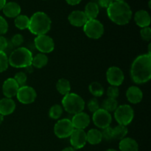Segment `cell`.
<instances>
[{
  "label": "cell",
  "mask_w": 151,
  "mask_h": 151,
  "mask_svg": "<svg viewBox=\"0 0 151 151\" xmlns=\"http://www.w3.org/2000/svg\"><path fill=\"white\" fill-rule=\"evenodd\" d=\"M131 77L137 84L147 83L151 78V55L143 54L135 58L131 67Z\"/></svg>",
  "instance_id": "1"
},
{
  "label": "cell",
  "mask_w": 151,
  "mask_h": 151,
  "mask_svg": "<svg viewBox=\"0 0 151 151\" xmlns=\"http://www.w3.org/2000/svg\"><path fill=\"white\" fill-rule=\"evenodd\" d=\"M107 14L110 20L118 25H125L132 18V11L129 4L122 1H114L107 8Z\"/></svg>",
  "instance_id": "2"
},
{
  "label": "cell",
  "mask_w": 151,
  "mask_h": 151,
  "mask_svg": "<svg viewBox=\"0 0 151 151\" xmlns=\"http://www.w3.org/2000/svg\"><path fill=\"white\" fill-rule=\"evenodd\" d=\"M52 21L47 14L44 12L38 11L34 13L29 18L28 29L33 35H46L51 29Z\"/></svg>",
  "instance_id": "3"
},
{
  "label": "cell",
  "mask_w": 151,
  "mask_h": 151,
  "mask_svg": "<svg viewBox=\"0 0 151 151\" xmlns=\"http://www.w3.org/2000/svg\"><path fill=\"white\" fill-rule=\"evenodd\" d=\"M32 52L26 47H18L8 57L9 65L14 68H27L32 66Z\"/></svg>",
  "instance_id": "4"
},
{
  "label": "cell",
  "mask_w": 151,
  "mask_h": 151,
  "mask_svg": "<svg viewBox=\"0 0 151 151\" xmlns=\"http://www.w3.org/2000/svg\"><path fill=\"white\" fill-rule=\"evenodd\" d=\"M62 107L66 112L72 114H76L83 111L86 103L83 99L75 93H69L62 100Z\"/></svg>",
  "instance_id": "5"
},
{
  "label": "cell",
  "mask_w": 151,
  "mask_h": 151,
  "mask_svg": "<svg viewBox=\"0 0 151 151\" xmlns=\"http://www.w3.org/2000/svg\"><path fill=\"white\" fill-rule=\"evenodd\" d=\"M134 117V109L127 104L118 106L114 111V118L119 125L127 126L133 121Z\"/></svg>",
  "instance_id": "6"
},
{
  "label": "cell",
  "mask_w": 151,
  "mask_h": 151,
  "mask_svg": "<svg viewBox=\"0 0 151 151\" xmlns=\"http://www.w3.org/2000/svg\"><path fill=\"white\" fill-rule=\"evenodd\" d=\"M86 35L91 39H99L104 34V26L97 19H89L83 26Z\"/></svg>",
  "instance_id": "7"
},
{
  "label": "cell",
  "mask_w": 151,
  "mask_h": 151,
  "mask_svg": "<svg viewBox=\"0 0 151 151\" xmlns=\"http://www.w3.org/2000/svg\"><path fill=\"white\" fill-rule=\"evenodd\" d=\"M74 127L71 119H59L54 126L55 135L59 139H66L70 137L74 131Z\"/></svg>",
  "instance_id": "8"
},
{
  "label": "cell",
  "mask_w": 151,
  "mask_h": 151,
  "mask_svg": "<svg viewBox=\"0 0 151 151\" xmlns=\"http://www.w3.org/2000/svg\"><path fill=\"white\" fill-rule=\"evenodd\" d=\"M35 47L41 53L47 54L54 50L55 42L50 36L46 35H37L34 40Z\"/></svg>",
  "instance_id": "9"
},
{
  "label": "cell",
  "mask_w": 151,
  "mask_h": 151,
  "mask_svg": "<svg viewBox=\"0 0 151 151\" xmlns=\"http://www.w3.org/2000/svg\"><path fill=\"white\" fill-rule=\"evenodd\" d=\"M16 97L17 100L22 104H31L36 99L37 93L32 87L25 85L19 87Z\"/></svg>",
  "instance_id": "10"
},
{
  "label": "cell",
  "mask_w": 151,
  "mask_h": 151,
  "mask_svg": "<svg viewBox=\"0 0 151 151\" xmlns=\"http://www.w3.org/2000/svg\"><path fill=\"white\" fill-rule=\"evenodd\" d=\"M92 120L97 128L104 129L110 126L112 117L111 114L107 111L103 109H99L97 111L93 113Z\"/></svg>",
  "instance_id": "11"
},
{
  "label": "cell",
  "mask_w": 151,
  "mask_h": 151,
  "mask_svg": "<svg viewBox=\"0 0 151 151\" xmlns=\"http://www.w3.org/2000/svg\"><path fill=\"white\" fill-rule=\"evenodd\" d=\"M106 79L111 86H119L125 80V75L120 68L117 66H111L106 72Z\"/></svg>",
  "instance_id": "12"
},
{
  "label": "cell",
  "mask_w": 151,
  "mask_h": 151,
  "mask_svg": "<svg viewBox=\"0 0 151 151\" xmlns=\"http://www.w3.org/2000/svg\"><path fill=\"white\" fill-rule=\"evenodd\" d=\"M69 137H70V143L72 147H74L75 150L83 148L87 142L86 133L84 130L74 129L73 132Z\"/></svg>",
  "instance_id": "13"
},
{
  "label": "cell",
  "mask_w": 151,
  "mask_h": 151,
  "mask_svg": "<svg viewBox=\"0 0 151 151\" xmlns=\"http://www.w3.org/2000/svg\"><path fill=\"white\" fill-rule=\"evenodd\" d=\"M71 121L75 129L84 130L89 125L91 119L86 113L82 111L74 114Z\"/></svg>",
  "instance_id": "14"
},
{
  "label": "cell",
  "mask_w": 151,
  "mask_h": 151,
  "mask_svg": "<svg viewBox=\"0 0 151 151\" xmlns=\"http://www.w3.org/2000/svg\"><path fill=\"white\" fill-rule=\"evenodd\" d=\"M19 84L17 83L14 78H7L2 85V92L5 97L13 98L16 97L19 88Z\"/></svg>",
  "instance_id": "15"
},
{
  "label": "cell",
  "mask_w": 151,
  "mask_h": 151,
  "mask_svg": "<svg viewBox=\"0 0 151 151\" xmlns=\"http://www.w3.org/2000/svg\"><path fill=\"white\" fill-rule=\"evenodd\" d=\"M68 20H69V23L73 26L81 27L84 26V24L88 21V19L83 11L74 10L69 14Z\"/></svg>",
  "instance_id": "16"
},
{
  "label": "cell",
  "mask_w": 151,
  "mask_h": 151,
  "mask_svg": "<svg viewBox=\"0 0 151 151\" xmlns=\"http://www.w3.org/2000/svg\"><path fill=\"white\" fill-rule=\"evenodd\" d=\"M16 105L12 98L4 97L0 100V114L7 116L14 112Z\"/></svg>",
  "instance_id": "17"
},
{
  "label": "cell",
  "mask_w": 151,
  "mask_h": 151,
  "mask_svg": "<svg viewBox=\"0 0 151 151\" xmlns=\"http://www.w3.org/2000/svg\"><path fill=\"white\" fill-rule=\"evenodd\" d=\"M126 97L132 104H137L142 100L143 93L139 87L132 86L129 87L126 91Z\"/></svg>",
  "instance_id": "18"
},
{
  "label": "cell",
  "mask_w": 151,
  "mask_h": 151,
  "mask_svg": "<svg viewBox=\"0 0 151 151\" xmlns=\"http://www.w3.org/2000/svg\"><path fill=\"white\" fill-rule=\"evenodd\" d=\"M134 21H135L137 25H138L139 27H147L150 24V16L148 12H147L146 10H138L134 15Z\"/></svg>",
  "instance_id": "19"
},
{
  "label": "cell",
  "mask_w": 151,
  "mask_h": 151,
  "mask_svg": "<svg viewBox=\"0 0 151 151\" xmlns=\"http://www.w3.org/2000/svg\"><path fill=\"white\" fill-rule=\"evenodd\" d=\"M3 13L8 18H16L21 13V7L18 3L14 1L6 2L2 9Z\"/></svg>",
  "instance_id": "20"
},
{
  "label": "cell",
  "mask_w": 151,
  "mask_h": 151,
  "mask_svg": "<svg viewBox=\"0 0 151 151\" xmlns=\"http://www.w3.org/2000/svg\"><path fill=\"white\" fill-rule=\"evenodd\" d=\"M119 148L121 151H138L139 145L134 139L125 137L119 142Z\"/></svg>",
  "instance_id": "21"
},
{
  "label": "cell",
  "mask_w": 151,
  "mask_h": 151,
  "mask_svg": "<svg viewBox=\"0 0 151 151\" xmlns=\"http://www.w3.org/2000/svg\"><path fill=\"white\" fill-rule=\"evenodd\" d=\"M86 139L87 142L89 143L90 145H95L100 144L103 140L101 131L95 128L90 129L86 133Z\"/></svg>",
  "instance_id": "22"
},
{
  "label": "cell",
  "mask_w": 151,
  "mask_h": 151,
  "mask_svg": "<svg viewBox=\"0 0 151 151\" xmlns=\"http://www.w3.org/2000/svg\"><path fill=\"white\" fill-rule=\"evenodd\" d=\"M99 6L95 2H88L86 5L84 13L86 16L88 20L89 19H96L99 14Z\"/></svg>",
  "instance_id": "23"
},
{
  "label": "cell",
  "mask_w": 151,
  "mask_h": 151,
  "mask_svg": "<svg viewBox=\"0 0 151 151\" xmlns=\"http://www.w3.org/2000/svg\"><path fill=\"white\" fill-rule=\"evenodd\" d=\"M56 89L60 94L65 96L66 94L70 93V82L66 78H60L58 81L57 83H56Z\"/></svg>",
  "instance_id": "24"
},
{
  "label": "cell",
  "mask_w": 151,
  "mask_h": 151,
  "mask_svg": "<svg viewBox=\"0 0 151 151\" xmlns=\"http://www.w3.org/2000/svg\"><path fill=\"white\" fill-rule=\"evenodd\" d=\"M47 63H48V57L44 53L40 52L32 58V66L37 69H41L44 67L47 66Z\"/></svg>",
  "instance_id": "25"
},
{
  "label": "cell",
  "mask_w": 151,
  "mask_h": 151,
  "mask_svg": "<svg viewBox=\"0 0 151 151\" xmlns=\"http://www.w3.org/2000/svg\"><path fill=\"white\" fill-rule=\"evenodd\" d=\"M15 26L21 30L28 29L29 24V18L26 15H19L15 18Z\"/></svg>",
  "instance_id": "26"
},
{
  "label": "cell",
  "mask_w": 151,
  "mask_h": 151,
  "mask_svg": "<svg viewBox=\"0 0 151 151\" xmlns=\"http://www.w3.org/2000/svg\"><path fill=\"white\" fill-rule=\"evenodd\" d=\"M88 90H89L90 93L95 97H100L104 94V88L101 83L97 82V81H94V82L90 83L89 86H88Z\"/></svg>",
  "instance_id": "27"
},
{
  "label": "cell",
  "mask_w": 151,
  "mask_h": 151,
  "mask_svg": "<svg viewBox=\"0 0 151 151\" xmlns=\"http://www.w3.org/2000/svg\"><path fill=\"white\" fill-rule=\"evenodd\" d=\"M113 130V138L115 139L121 140L125 138L128 133V130L126 126L122 125H118L114 128Z\"/></svg>",
  "instance_id": "28"
},
{
  "label": "cell",
  "mask_w": 151,
  "mask_h": 151,
  "mask_svg": "<svg viewBox=\"0 0 151 151\" xmlns=\"http://www.w3.org/2000/svg\"><path fill=\"white\" fill-rule=\"evenodd\" d=\"M118 107V102L116 99L112 98H106L104 101L103 102L102 104L101 109H104V110L107 111L108 112L111 113V112H114Z\"/></svg>",
  "instance_id": "29"
},
{
  "label": "cell",
  "mask_w": 151,
  "mask_h": 151,
  "mask_svg": "<svg viewBox=\"0 0 151 151\" xmlns=\"http://www.w3.org/2000/svg\"><path fill=\"white\" fill-rule=\"evenodd\" d=\"M63 109L60 105L56 104L52 106L49 111V116L52 119H58L63 114Z\"/></svg>",
  "instance_id": "30"
},
{
  "label": "cell",
  "mask_w": 151,
  "mask_h": 151,
  "mask_svg": "<svg viewBox=\"0 0 151 151\" xmlns=\"http://www.w3.org/2000/svg\"><path fill=\"white\" fill-rule=\"evenodd\" d=\"M9 66L8 57L4 52L0 51V73L4 72Z\"/></svg>",
  "instance_id": "31"
},
{
  "label": "cell",
  "mask_w": 151,
  "mask_h": 151,
  "mask_svg": "<svg viewBox=\"0 0 151 151\" xmlns=\"http://www.w3.org/2000/svg\"><path fill=\"white\" fill-rule=\"evenodd\" d=\"M14 80L17 82V83L19 84V86H25L26 84L27 81V76L26 74L23 72H19L15 75L14 76Z\"/></svg>",
  "instance_id": "32"
},
{
  "label": "cell",
  "mask_w": 151,
  "mask_h": 151,
  "mask_svg": "<svg viewBox=\"0 0 151 151\" xmlns=\"http://www.w3.org/2000/svg\"><path fill=\"white\" fill-rule=\"evenodd\" d=\"M87 108L91 113H94L95 111H97L100 109V104H99V102L97 98L90 99L87 103Z\"/></svg>",
  "instance_id": "33"
},
{
  "label": "cell",
  "mask_w": 151,
  "mask_h": 151,
  "mask_svg": "<svg viewBox=\"0 0 151 151\" xmlns=\"http://www.w3.org/2000/svg\"><path fill=\"white\" fill-rule=\"evenodd\" d=\"M119 95V90L117 86H111L107 89V96L109 98L116 99Z\"/></svg>",
  "instance_id": "34"
},
{
  "label": "cell",
  "mask_w": 151,
  "mask_h": 151,
  "mask_svg": "<svg viewBox=\"0 0 151 151\" xmlns=\"http://www.w3.org/2000/svg\"><path fill=\"white\" fill-rule=\"evenodd\" d=\"M101 134L102 137H103V139H104L106 141H110V140H112L114 139L113 130H112V128H111L110 126L103 129V131H101Z\"/></svg>",
  "instance_id": "35"
},
{
  "label": "cell",
  "mask_w": 151,
  "mask_h": 151,
  "mask_svg": "<svg viewBox=\"0 0 151 151\" xmlns=\"http://www.w3.org/2000/svg\"><path fill=\"white\" fill-rule=\"evenodd\" d=\"M142 38L145 41H150L151 39V29L149 27L142 28L140 30Z\"/></svg>",
  "instance_id": "36"
},
{
  "label": "cell",
  "mask_w": 151,
  "mask_h": 151,
  "mask_svg": "<svg viewBox=\"0 0 151 151\" xmlns=\"http://www.w3.org/2000/svg\"><path fill=\"white\" fill-rule=\"evenodd\" d=\"M24 39L23 35H21V34L19 33L16 34V35H13V38H12L11 39L12 44H13V45L15 46V47H20V46L24 43Z\"/></svg>",
  "instance_id": "37"
},
{
  "label": "cell",
  "mask_w": 151,
  "mask_h": 151,
  "mask_svg": "<svg viewBox=\"0 0 151 151\" xmlns=\"http://www.w3.org/2000/svg\"><path fill=\"white\" fill-rule=\"evenodd\" d=\"M8 30V24L4 17L0 16V35H4Z\"/></svg>",
  "instance_id": "38"
},
{
  "label": "cell",
  "mask_w": 151,
  "mask_h": 151,
  "mask_svg": "<svg viewBox=\"0 0 151 151\" xmlns=\"http://www.w3.org/2000/svg\"><path fill=\"white\" fill-rule=\"evenodd\" d=\"M7 44L8 43L6 38H4L2 35H0V51L4 52V50L7 48Z\"/></svg>",
  "instance_id": "39"
},
{
  "label": "cell",
  "mask_w": 151,
  "mask_h": 151,
  "mask_svg": "<svg viewBox=\"0 0 151 151\" xmlns=\"http://www.w3.org/2000/svg\"><path fill=\"white\" fill-rule=\"evenodd\" d=\"M113 2V0H99V4L100 7L105 8H108Z\"/></svg>",
  "instance_id": "40"
},
{
  "label": "cell",
  "mask_w": 151,
  "mask_h": 151,
  "mask_svg": "<svg viewBox=\"0 0 151 151\" xmlns=\"http://www.w3.org/2000/svg\"><path fill=\"white\" fill-rule=\"evenodd\" d=\"M66 1L70 5H76V4H79L82 0H66Z\"/></svg>",
  "instance_id": "41"
},
{
  "label": "cell",
  "mask_w": 151,
  "mask_h": 151,
  "mask_svg": "<svg viewBox=\"0 0 151 151\" xmlns=\"http://www.w3.org/2000/svg\"><path fill=\"white\" fill-rule=\"evenodd\" d=\"M6 4V0H0V10H2Z\"/></svg>",
  "instance_id": "42"
},
{
  "label": "cell",
  "mask_w": 151,
  "mask_h": 151,
  "mask_svg": "<svg viewBox=\"0 0 151 151\" xmlns=\"http://www.w3.org/2000/svg\"><path fill=\"white\" fill-rule=\"evenodd\" d=\"M62 151H76V150L72 147H66L64 149H63Z\"/></svg>",
  "instance_id": "43"
},
{
  "label": "cell",
  "mask_w": 151,
  "mask_h": 151,
  "mask_svg": "<svg viewBox=\"0 0 151 151\" xmlns=\"http://www.w3.org/2000/svg\"><path fill=\"white\" fill-rule=\"evenodd\" d=\"M3 121H4V116H2L1 114H0V125L2 123Z\"/></svg>",
  "instance_id": "44"
},
{
  "label": "cell",
  "mask_w": 151,
  "mask_h": 151,
  "mask_svg": "<svg viewBox=\"0 0 151 151\" xmlns=\"http://www.w3.org/2000/svg\"><path fill=\"white\" fill-rule=\"evenodd\" d=\"M105 151H117V150H114V149H108V150H106Z\"/></svg>",
  "instance_id": "45"
},
{
  "label": "cell",
  "mask_w": 151,
  "mask_h": 151,
  "mask_svg": "<svg viewBox=\"0 0 151 151\" xmlns=\"http://www.w3.org/2000/svg\"><path fill=\"white\" fill-rule=\"evenodd\" d=\"M114 1H125V0H113Z\"/></svg>",
  "instance_id": "46"
}]
</instances>
